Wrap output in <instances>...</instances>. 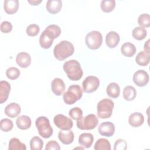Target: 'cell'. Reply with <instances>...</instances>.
I'll return each instance as SVG.
<instances>
[{
	"label": "cell",
	"mask_w": 150,
	"mask_h": 150,
	"mask_svg": "<svg viewBox=\"0 0 150 150\" xmlns=\"http://www.w3.org/2000/svg\"><path fill=\"white\" fill-rule=\"evenodd\" d=\"M20 105L16 103H11L5 108V114L10 118H15L21 113Z\"/></svg>",
	"instance_id": "2e32d148"
},
{
	"label": "cell",
	"mask_w": 150,
	"mask_h": 150,
	"mask_svg": "<svg viewBox=\"0 0 150 150\" xmlns=\"http://www.w3.org/2000/svg\"><path fill=\"white\" fill-rule=\"evenodd\" d=\"M13 125L12 121L8 118H4L1 120L0 128L4 132H9L13 128Z\"/></svg>",
	"instance_id": "e575fe53"
},
{
	"label": "cell",
	"mask_w": 150,
	"mask_h": 150,
	"mask_svg": "<svg viewBox=\"0 0 150 150\" xmlns=\"http://www.w3.org/2000/svg\"><path fill=\"white\" fill-rule=\"evenodd\" d=\"M19 8V1L18 0H5L4 3L5 12L9 15L16 13Z\"/></svg>",
	"instance_id": "ffe728a7"
},
{
	"label": "cell",
	"mask_w": 150,
	"mask_h": 150,
	"mask_svg": "<svg viewBox=\"0 0 150 150\" xmlns=\"http://www.w3.org/2000/svg\"><path fill=\"white\" fill-rule=\"evenodd\" d=\"M74 50L73 44L67 40H63L56 45L53 49L54 56L59 60H63L71 56Z\"/></svg>",
	"instance_id": "3957f363"
},
{
	"label": "cell",
	"mask_w": 150,
	"mask_h": 150,
	"mask_svg": "<svg viewBox=\"0 0 150 150\" xmlns=\"http://www.w3.org/2000/svg\"><path fill=\"white\" fill-rule=\"evenodd\" d=\"M136 51L137 49L135 45L129 42L124 43L121 47V53L125 57H132L136 53Z\"/></svg>",
	"instance_id": "603a6c76"
},
{
	"label": "cell",
	"mask_w": 150,
	"mask_h": 150,
	"mask_svg": "<svg viewBox=\"0 0 150 150\" xmlns=\"http://www.w3.org/2000/svg\"><path fill=\"white\" fill-rule=\"evenodd\" d=\"M40 31L39 26L36 24H31L26 28V33L29 36H36Z\"/></svg>",
	"instance_id": "8d00e7d4"
},
{
	"label": "cell",
	"mask_w": 150,
	"mask_h": 150,
	"mask_svg": "<svg viewBox=\"0 0 150 150\" xmlns=\"http://www.w3.org/2000/svg\"><path fill=\"white\" fill-rule=\"evenodd\" d=\"M98 123V120L97 116L93 114H90L77 120L76 125L78 128L81 130H91L95 128Z\"/></svg>",
	"instance_id": "52a82bcc"
},
{
	"label": "cell",
	"mask_w": 150,
	"mask_h": 150,
	"mask_svg": "<svg viewBox=\"0 0 150 150\" xmlns=\"http://www.w3.org/2000/svg\"><path fill=\"white\" fill-rule=\"evenodd\" d=\"M53 121L55 125L62 130H69L73 127L72 120L63 114H57L54 116Z\"/></svg>",
	"instance_id": "30bf717a"
},
{
	"label": "cell",
	"mask_w": 150,
	"mask_h": 150,
	"mask_svg": "<svg viewBox=\"0 0 150 150\" xmlns=\"http://www.w3.org/2000/svg\"><path fill=\"white\" fill-rule=\"evenodd\" d=\"M69 115L72 119L77 120L82 117L83 111L79 107H74L69 111Z\"/></svg>",
	"instance_id": "d590c367"
},
{
	"label": "cell",
	"mask_w": 150,
	"mask_h": 150,
	"mask_svg": "<svg viewBox=\"0 0 150 150\" xmlns=\"http://www.w3.org/2000/svg\"><path fill=\"white\" fill-rule=\"evenodd\" d=\"M11 90L10 84L4 80H2L0 82V103L3 104L5 102L9 96V94Z\"/></svg>",
	"instance_id": "e0dca14e"
},
{
	"label": "cell",
	"mask_w": 150,
	"mask_h": 150,
	"mask_svg": "<svg viewBox=\"0 0 150 150\" xmlns=\"http://www.w3.org/2000/svg\"><path fill=\"white\" fill-rule=\"evenodd\" d=\"M149 79L148 74L144 70H139L133 75V81L139 87L146 86L149 81Z\"/></svg>",
	"instance_id": "8fae6325"
},
{
	"label": "cell",
	"mask_w": 150,
	"mask_h": 150,
	"mask_svg": "<svg viewBox=\"0 0 150 150\" xmlns=\"http://www.w3.org/2000/svg\"><path fill=\"white\" fill-rule=\"evenodd\" d=\"M144 122V117L140 112H134L131 114L128 118V122L133 127H138L142 125Z\"/></svg>",
	"instance_id": "44dd1931"
},
{
	"label": "cell",
	"mask_w": 150,
	"mask_h": 150,
	"mask_svg": "<svg viewBox=\"0 0 150 150\" xmlns=\"http://www.w3.org/2000/svg\"><path fill=\"white\" fill-rule=\"evenodd\" d=\"M138 23L141 27L148 28L150 26V16L148 13L141 14L138 18Z\"/></svg>",
	"instance_id": "d6a6232c"
},
{
	"label": "cell",
	"mask_w": 150,
	"mask_h": 150,
	"mask_svg": "<svg viewBox=\"0 0 150 150\" xmlns=\"http://www.w3.org/2000/svg\"><path fill=\"white\" fill-rule=\"evenodd\" d=\"M93 141V135L90 133H83L79 137V143L85 148H90Z\"/></svg>",
	"instance_id": "7402d4cb"
},
{
	"label": "cell",
	"mask_w": 150,
	"mask_h": 150,
	"mask_svg": "<svg viewBox=\"0 0 150 150\" xmlns=\"http://www.w3.org/2000/svg\"><path fill=\"white\" fill-rule=\"evenodd\" d=\"M6 77L12 80L17 79L20 76V71L18 69L11 67L8 68L6 71Z\"/></svg>",
	"instance_id": "836d02e7"
},
{
	"label": "cell",
	"mask_w": 150,
	"mask_h": 150,
	"mask_svg": "<svg viewBox=\"0 0 150 150\" xmlns=\"http://www.w3.org/2000/svg\"><path fill=\"white\" fill-rule=\"evenodd\" d=\"M58 138L63 144L69 145L73 142L74 136L73 131L70 129L62 130L59 132Z\"/></svg>",
	"instance_id": "ac0fdd59"
},
{
	"label": "cell",
	"mask_w": 150,
	"mask_h": 150,
	"mask_svg": "<svg viewBox=\"0 0 150 150\" xmlns=\"http://www.w3.org/2000/svg\"><path fill=\"white\" fill-rule=\"evenodd\" d=\"M137 96L135 88L131 86H127L123 90V97L127 101H132Z\"/></svg>",
	"instance_id": "4316f807"
},
{
	"label": "cell",
	"mask_w": 150,
	"mask_h": 150,
	"mask_svg": "<svg viewBox=\"0 0 150 150\" xmlns=\"http://www.w3.org/2000/svg\"><path fill=\"white\" fill-rule=\"evenodd\" d=\"M146 35L147 32L146 29L141 26L135 28L132 30V35L133 38L138 40H143L146 36Z\"/></svg>",
	"instance_id": "f1b7e54d"
},
{
	"label": "cell",
	"mask_w": 150,
	"mask_h": 150,
	"mask_svg": "<svg viewBox=\"0 0 150 150\" xmlns=\"http://www.w3.org/2000/svg\"><path fill=\"white\" fill-rule=\"evenodd\" d=\"M51 88L55 95L61 96L65 90L64 83L61 79L55 78L52 81Z\"/></svg>",
	"instance_id": "4fadbf2b"
},
{
	"label": "cell",
	"mask_w": 150,
	"mask_h": 150,
	"mask_svg": "<svg viewBox=\"0 0 150 150\" xmlns=\"http://www.w3.org/2000/svg\"><path fill=\"white\" fill-rule=\"evenodd\" d=\"M85 41L89 49L96 50L101 46L103 42V36L98 31H91L87 34Z\"/></svg>",
	"instance_id": "ba28073f"
},
{
	"label": "cell",
	"mask_w": 150,
	"mask_h": 150,
	"mask_svg": "<svg viewBox=\"0 0 150 150\" xmlns=\"http://www.w3.org/2000/svg\"><path fill=\"white\" fill-rule=\"evenodd\" d=\"M17 127L21 129H27L31 126V120L30 117L26 115H21L18 117L16 121Z\"/></svg>",
	"instance_id": "d4e9b609"
},
{
	"label": "cell",
	"mask_w": 150,
	"mask_h": 150,
	"mask_svg": "<svg viewBox=\"0 0 150 150\" xmlns=\"http://www.w3.org/2000/svg\"><path fill=\"white\" fill-rule=\"evenodd\" d=\"M82 96L83 91L80 86L79 85H71L68 88L67 91L63 93V98L66 104L71 105L79 100Z\"/></svg>",
	"instance_id": "277c9868"
},
{
	"label": "cell",
	"mask_w": 150,
	"mask_h": 150,
	"mask_svg": "<svg viewBox=\"0 0 150 150\" xmlns=\"http://www.w3.org/2000/svg\"><path fill=\"white\" fill-rule=\"evenodd\" d=\"M144 48L145 49V51L149 52V39L145 43Z\"/></svg>",
	"instance_id": "b9f144b4"
},
{
	"label": "cell",
	"mask_w": 150,
	"mask_h": 150,
	"mask_svg": "<svg viewBox=\"0 0 150 150\" xmlns=\"http://www.w3.org/2000/svg\"><path fill=\"white\" fill-rule=\"evenodd\" d=\"M35 124L38 130L39 134L43 138H48L53 134V128L47 117L45 116L38 117L35 121Z\"/></svg>",
	"instance_id": "5b68a950"
},
{
	"label": "cell",
	"mask_w": 150,
	"mask_h": 150,
	"mask_svg": "<svg viewBox=\"0 0 150 150\" xmlns=\"http://www.w3.org/2000/svg\"><path fill=\"white\" fill-rule=\"evenodd\" d=\"M62 7V2L60 0H49L46 5L47 11L52 14H56L60 12Z\"/></svg>",
	"instance_id": "d6986e66"
},
{
	"label": "cell",
	"mask_w": 150,
	"mask_h": 150,
	"mask_svg": "<svg viewBox=\"0 0 150 150\" xmlns=\"http://www.w3.org/2000/svg\"><path fill=\"white\" fill-rule=\"evenodd\" d=\"M94 148L95 150H110L111 145L107 139L100 138L96 142Z\"/></svg>",
	"instance_id": "f546056e"
},
{
	"label": "cell",
	"mask_w": 150,
	"mask_h": 150,
	"mask_svg": "<svg viewBox=\"0 0 150 150\" xmlns=\"http://www.w3.org/2000/svg\"><path fill=\"white\" fill-rule=\"evenodd\" d=\"M61 33V29L56 25H50L43 30L39 38V44L43 49H49L53 44V40Z\"/></svg>",
	"instance_id": "6da1fadb"
},
{
	"label": "cell",
	"mask_w": 150,
	"mask_h": 150,
	"mask_svg": "<svg viewBox=\"0 0 150 150\" xmlns=\"http://www.w3.org/2000/svg\"><path fill=\"white\" fill-rule=\"evenodd\" d=\"M100 85V80L98 77L94 76H87L83 81L82 87L83 91L90 93L97 90Z\"/></svg>",
	"instance_id": "9c48e42d"
},
{
	"label": "cell",
	"mask_w": 150,
	"mask_h": 150,
	"mask_svg": "<svg viewBox=\"0 0 150 150\" xmlns=\"http://www.w3.org/2000/svg\"><path fill=\"white\" fill-rule=\"evenodd\" d=\"M127 148V142L122 139H117L114 144V150H125Z\"/></svg>",
	"instance_id": "74e56055"
},
{
	"label": "cell",
	"mask_w": 150,
	"mask_h": 150,
	"mask_svg": "<svg viewBox=\"0 0 150 150\" xmlns=\"http://www.w3.org/2000/svg\"><path fill=\"white\" fill-rule=\"evenodd\" d=\"M115 6V1L114 0H103L100 4L101 10L106 13H109L113 11Z\"/></svg>",
	"instance_id": "4dcf8cb0"
},
{
	"label": "cell",
	"mask_w": 150,
	"mask_h": 150,
	"mask_svg": "<svg viewBox=\"0 0 150 150\" xmlns=\"http://www.w3.org/2000/svg\"><path fill=\"white\" fill-rule=\"evenodd\" d=\"M114 102L109 98H104L100 100L97 104V115L102 119L110 118L112 112Z\"/></svg>",
	"instance_id": "8992f818"
},
{
	"label": "cell",
	"mask_w": 150,
	"mask_h": 150,
	"mask_svg": "<svg viewBox=\"0 0 150 150\" xmlns=\"http://www.w3.org/2000/svg\"><path fill=\"white\" fill-rule=\"evenodd\" d=\"M43 141L39 137H33L30 141V147L31 150H40L42 149Z\"/></svg>",
	"instance_id": "1f68e13d"
},
{
	"label": "cell",
	"mask_w": 150,
	"mask_h": 150,
	"mask_svg": "<svg viewBox=\"0 0 150 150\" xmlns=\"http://www.w3.org/2000/svg\"><path fill=\"white\" fill-rule=\"evenodd\" d=\"M63 68L68 78L72 81H78L83 76V70L80 64L76 60L66 61L63 64Z\"/></svg>",
	"instance_id": "7a4b0ae2"
},
{
	"label": "cell",
	"mask_w": 150,
	"mask_h": 150,
	"mask_svg": "<svg viewBox=\"0 0 150 150\" xmlns=\"http://www.w3.org/2000/svg\"><path fill=\"white\" fill-rule=\"evenodd\" d=\"M149 60H150L149 52H148L145 50L139 52L135 57L136 63L142 66H147L149 63Z\"/></svg>",
	"instance_id": "cb8c5ba5"
},
{
	"label": "cell",
	"mask_w": 150,
	"mask_h": 150,
	"mask_svg": "<svg viewBox=\"0 0 150 150\" xmlns=\"http://www.w3.org/2000/svg\"><path fill=\"white\" fill-rule=\"evenodd\" d=\"M28 2L32 5H38L42 2V0H28Z\"/></svg>",
	"instance_id": "60d3db41"
},
{
	"label": "cell",
	"mask_w": 150,
	"mask_h": 150,
	"mask_svg": "<svg viewBox=\"0 0 150 150\" xmlns=\"http://www.w3.org/2000/svg\"><path fill=\"white\" fill-rule=\"evenodd\" d=\"M98 131L100 135L107 137H110L114 134L115 126L114 124L110 121L103 122L100 124Z\"/></svg>",
	"instance_id": "7c38bea8"
},
{
	"label": "cell",
	"mask_w": 150,
	"mask_h": 150,
	"mask_svg": "<svg viewBox=\"0 0 150 150\" xmlns=\"http://www.w3.org/2000/svg\"><path fill=\"white\" fill-rule=\"evenodd\" d=\"M120 38L119 35L115 31L109 32L105 36L106 45L110 48L115 47L119 43Z\"/></svg>",
	"instance_id": "5bb4252c"
},
{
	"label": "cell",
	"mask_w": 150,
	"mask_h": 150,
	"mask_svg": "<svg viewBox=\"0 0 150 150\" xmlns=\"http://www.w3.org/2000/svg\"><path fill=\"white\" fill-rule=\"evenodd\" d=\"M1 31L3 33H9L12 29V25L11 22L8 21H4L1 24Z\"/></svg>",
	"instance_id": "f35d334b"
},
{
	"label": "cell",
	"mask_w": 150,
	"mask_h": 150,
	"mask_svg": "<svg viewBox=\"0 0 150 150\" xmlns=\"http://www.w3.org/2000/svg\"><path fill=\"white\" fill-rule=\"evenodd\" d=\"M46 150H51V149H55V150H60V147L59 144L54 140L49 141L46 145L45 148Z\"/></svg>",
	"instance_id": "ab89813d"
},
{
	"label": "cell",
	"mask_w": 150,
	"mask_h": 150,
	"mask_svg": "<svg viewBox=\"0 0 150 150\" xmlns=\"http://www.w3.org/2000/svg\"><path fill=\"white\" fill-rule=\"evenodd\" d=\"M16 63L22 68L28 67L31 63V57L29 54L26 52H21L16 57Z\"/></svg>",
	"instance_id": "9a60e30c"
},
{
	"label": "cell",
	"mask_w": 150,
	"mask_h": 150,
	"mask_svg": "<svg viewBox=\"0 0 150 150\" xmlns=\"http://www.w3.org/2000/svg\"><path fill=\"white\" fill-rule=\"evenodd\" d=\"M106 92L107 95L112 98L118 97L120 94V88L115 83H110L107 87Z\"/></svg>",
	"instance_id": "484cf974"
},
{
	"label": "cell",
	"mask_w": 150,
	"mask_h": 150,
	"mask_svg": "<svg viewBox=\"0 0 150 150\" xmlns=\"http://www.w3.org/2000/svg\"><path fill=\"white\" fill-rule=\"evenodd\" d=\"M9 150H26V145L16 138H12L9 142Z\"/></svg>",
	"instance_id": "83f0119b"
}]
</instances>
